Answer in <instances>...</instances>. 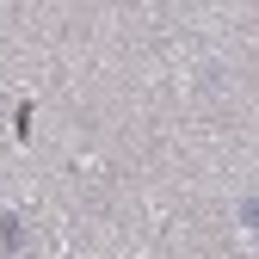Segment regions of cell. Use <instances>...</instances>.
<instances>
[{"label": "cell", "mask_w": 259, "mask_h": 259, "mask_svg": "<svg viewBox=\"0 0 259 259\" xmlns=\"http://www.w3.org/2000/svg\"><path fill=\"white\" fill-rule=\"evenodd\" d=\"M31 247V222L19 216V210H0V253H7V259H19Z\"/></svg>", "instance_id": "cell-1"}]
</instances>
